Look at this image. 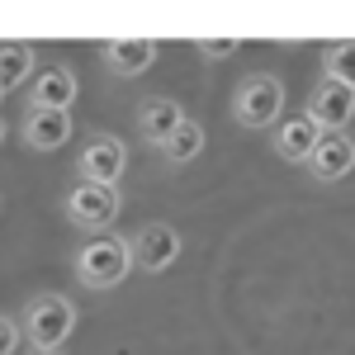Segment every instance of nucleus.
Instances as JSON below:
<instances>
[{
  "label": "nucleus",
  "mask_w": 355,
  "mask_h": 355,
  "mask_svg": "<svg viewBox=\"0 0 355 355\" xmlns=\"http://www.w3.org/2000/svg\"><path fill=\"white\" fill-rule=\"evenodd\" d=\"M19 331L33 341V351H62L67 336L76 331V303L67 294H33L24 303Z\"/></svg>",
  "instance_id": "obj_1"
},
{
  "label": "nucleus",
  "mask_w": 355,
  "mask_h": 355,
  "mask_svg": "<svg viewBox=\"0 0 355 355\" xmlns=\"http://www.w3.org/2000/svg\"><path fill=\"white\" fill-rule=\"evenodd\" d=\"M128 270H133V251H128V237H119V232L90 237L76 251V279L85 289H114L128 279Z\"/></svg>",
  "instance_id": "obj_2"
},
{
  "label": "nucleus",
  "mask_w": 355,
  "mask_h": 355,
  "mask_svg": "<svg viewBox=\"0 0 355 355\" xmlns=\"http://www.w3.org/2000/svg\"><path fill=\"white\" fill-rule=\"evenodd\" d=\"M284 114V81L270 71H251L242 76L237 95H232V119L242 128H275Z\"/></svg>",
  "instance_id": "obj_3"
},
{
  "label": "nucleus",
  "mask_w": 355,
  "mask_h": 355,
  "mask_svg": "<svg viewBox=\"0 0 355 355\" xmlns=\"http://www.w3.org/2000/svg\"><path fill=\"white\" fill-rule=\"evenodd\" d=\"M119 209H123V199H119V185H76V190L67 194V218L76 223L81 232L90 237H105L114 223H119Z\"/></svg>",
  "instance_id": "obj_4"
},
{
  "label": "nucleus",
  "mask_w": 355,
  "mask_h": 355,
  "mask_svg": "<svg viewBox=\"0 0 355 355\" xmlns=\"http://www.w3.org/2000/svg\"><path fill=\"white\" fill-rule=\"evenodd\" d=\"M128 251H133V266L147 275H162L175 266L180 256V232L171 223H142L133 237H128Z\"/></svg>",
  "instance_id": "obj_5"
},
{
  "label": "nucleus",
  "mask_w": 355,
  "mask_h": 355,
  "mask_svg": "<svg viewBox=\"0 0 355 355\" xmlns=\"http://www.w3.org/2000/svg\"><path fill=\"white\" fill-rule=\"evenodd\" d=\"M308 119L322 128V133H346V123L355 119V90L341 81H322L313 85V95H308Z\"/></svg>",
  "instance_id": "obj_6"
},
{
  "label": "nucleus",
  "mask_w": 355,
  "mask_h": 355,
  "mask_svg": "<svg viewBox=\"0 0 355 355\" xmlns=\"http://www.w3.org/2000/svg\"><path fill=\"white\" fill-rule=\"evenodd\" d=\"M123 166H128V147H123L119 137H110V133H95V137L81 147V162H76V171H81L85 185H119Z\"/></svg>",
  "instance_id": "obj_7"
},
{
  "label": "nucleus",
  "mask_w": 355,
  "mask_h": 355,
  "mask_svg": "<svg viewBox=\"0 0 355 355\" xmlns=\"http://www.w3.org/2000/svg\"><path fill=\"white\" fill-rule=\"evenodd\" d=\"M308 175L313 180H341V175H351L355 171V137L351 133H322V142L313 147V157H308Z\"/></svg>",
  "instance_id": "obj_8"
},
{
  "label": "nucleus",
  "mask_w": 355,
  "mask_h": 355,
  "mask_svg": "<svg viewBox=\"0 0 355 355\" xmlns=\"http://www.w3.org/2000/svg\"><path fill=\"white\" fill-rule=\"evenodd\" d=\"M19 137L33 152H57L71 137V110H28L19 123Z\"/></svg>",
  "instance_id": "obj_9"
},
{
  "label": "nucleus",
  "mask_w": 355,
  "mask_h": 355,
  "mask_svg": "<svg viewBox=\"0 0 355 355\" xmlns=\"http://www.w3.org/2000/svg\"><path fill=\"white\" fill-rule=\"evenodd\" d=\"M318 142H322V128H318L308 114H294V119H279V123H275V152H279V162L303 166L313 157Z\"/></svg>",
  "instance_id": "obj_10"
},
{
  "label": "nucleus",
  "mask_w": 355,
  "mask_h": 355,
  "mask_svg": "<svg viewBox=\"0 0 355 355\" xmlns=\"http://www.w3.org/2000/svg\"><path fill=\"white\" fill-rule=\"evenodd\" d=\"M76 71L71 67H43L28 90V110H71L76 105Z\"/></svg>",
  "instance_id": "obj_11"
},
{
  "label": "nucleus",
  "mask_w": 355,
  "mask_h": 355,
  "mask_svg": "<svg viewBox=\"0 0 355 355\" xmlns=\"http://www.w3.org/2000/svg\"><path fill=\"white\" fill-rule=\"evenodd\" d=\"M105 62H110L114 76H142L152 62H157V43L152 38H142V33H128V38H114V43H105Z\"/></svg>",
  "instance_id": "obj_12"
},
{
  "label": "nucleus",
  "mask_w": 355,
  "mask_h": 355,
  "mask_svg": "<svg viewBox=\"0 0 355 355\" xmlns=\"http://www.w3.org/2000/svg\"><path fill=\"white\" fill-rule=\"evenodd\" d=\"M180 123H185V110H180L175 100H166V95H157V100H142V110H137V133L147 137L152 147H162V142L175 133Z\"/></svg>",
  "instance_id": "obj_13"
},
{
  "label": "nucleus",
  "mask_w": 355,
  "mask_h": 355,
  "mask_svg": "<svg viewBox=\"0 0 355 355\" xmlns=\"http://www.w3.org/2000/svg\"><path fill=\"white\" fill-rule=\"evenodd\" d=\"M33 48L28 43H0V95L19 90L24 81H33Z\"/></svg>",
  "instance_id": "obj_14"
},
{
  "label": "nucleus",
  "mask_w": 355,
  "mask_h": 355,
  "mask_svg": "<svg viewBox=\"0 0 355 355\" xmlns=\"http://www.w3.org/2000/svg\"><path fill=\"white\" fill-rule=\"evenodd\" d=\"M199 152H204V128H199L194 119H185V123H180V128H175V133H171V137L162 142V157H166L171 166L194 162Z\"/></svg>",
  "instance_id": "obj_15"
},
{
  "label": "nucleus",
  "mask_w": 355,
  "mask_h": 355,
  "mask_svg": "<svg viewBox=\"0 0 355 355\" xmlns=\"http://www.w3.org/2000/svg\"><path fill=\"white\" fill-rule=\"evenodd\" d=\"M322 76L327 81H341L355 90V38H341V43H327L322 53Z\"/></svg>",
  "instance_id": "obj_16"
},
{
  "label": "nucleus",
  "mask_w": 355,
  "mask_h": 355,
  "mask_svg": "<svg viewBox=\"0 0 355 355\" xmlns=\"http://www.w3.org/2000/svg\"><path fill=\"white\" fill-rule=\"evenodd\" d=\"M194 48H199L204 57H214V62H223V57H237V53H242V38H237V33H227V38H199Z\"/></svg>",
  "instance_id": "obj_17"
},
{
  "label": "nucleus",
  "mask_w": 355,
  "mask_h": 355,
  "mask_svg": "<svg viewBox=\"0 0 355 355\" xmlns=\"http://www.w3.org/2000/svg\"><path fill=\"white\" fill-rule=\"evenodd\" d=\"M19 341H24V331H19V322L0 313V355H15V351H19Z\"/></svg>",
  "instance_id": "obj_18"
},
{
  "label": "nucleus",
  "mask_w": 355,
  "mask_h": 355,
  "mask_svg": "<svg viewBox=\"0 0 355 355\" xmlns=\"http://www.w3.org/2000/svg\"><path fill=\"white\" fill-rule=\"evenodd\" d=\"M33 355H62V351H33Z\"/></svg>",
  "instance_id": "obj_19"
},
{
  "label": "nucleus",
  "mask_w": 355,
  "mask_h": 355,
  "mask_svg": "<svg viewBox=\"0 0 355 355\" xmlns=\"http://www.w3.org/2000/svg\"><path fill=\"white\" fill-rule=\"evenodd\" d=\"M0 147H5V123H0Z\"/></svg>",
  "instance_id": "obj_20"
},
{
  "label": "nucleus",
  "mask_w": 355,
  "mask_h": 355,
  "mask_svg": "<svg viewBox=\"0 0 355 355\" xmlns=\"http://www.w3.org/2000/svg\"><path fill=\"white\" fill-rule=\"evenodd\" d=\"M0 100H5V95H0Z\"/></svg>",
  "instance_id": "obj_21"
}]
</instances>
